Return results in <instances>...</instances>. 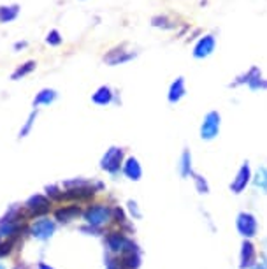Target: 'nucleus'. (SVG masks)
<instances>
[{"label": "nucleus", "instance_id": "f257e3e1", "mask_svg": "<svg viewBox=\"0 0 267 269\" xmlns=\"http://www.w3.org/2000/svg\"><path fill=\"white\" fill-rule=\"evenodd\" d=\"M83 218L88 226L100 229L113 220V210L107 204H92L83 211Z\"/></svg>", "mask_w": 267, "mask_h": 269}, {"label": "nucleus", "instance_id": "f03ea898", "mask_svg": "<svg viewBox=\"0 0 267 269\" xmlns=\"http://www.w3.org/2000/svg\"><path fill=\"white\" fill-rule=\"evenodd\" d=\"M220 128H222V114H220V111L211 110L202 118L201 127H199V136H201L202 141H215L220 136Z\"/></svg>", "mask_w": 267, "mask_h": 269}, {"label": "nucleus", "instance_id": "7ed1b4c3", "mask_svg": "<svg viewBox=\"0 0 267 269\" xmlns=\"http://www.w3.org/2000/svg\"><path fill=\"white\" fill-rule=\"evenodd\" d=\"M236 229L243 240H255L259 236V220L252 211H239L236 216Z\"/></svg>", "mask_w": 267, "mask_h": 269}, {"label": "nucleus", "instance_id": "20e7f679", "mask_svg": "<svg viewBox=\"0 0 267 269\" xmlns=\"http://www.w3.org/2000/svg\"><path fill=\"white\" fill-rule=\"evenodd\" d=\"M125 162V150L121 146H111L100 158V169L109 174L116 176L121 171Z\"/></svg>", "mask_w": 267, "mask_h": 269}, {"label": "nucleus", "instance_id": "39448f33", "mask_svg": "<svg viewBox=\"0 0 267 269\" xmlns=\"http://www.w3.org/2000/svg\"><path fill=\"white\" fill-rule=\"evenodd\" d=\"M106 244H107V250H109L111 254H118V255H123V254H128V252L137 250V244L132 240H128L123 232H118V230H113V232L107 234Z\"/></svg>", "mask_w": 267, "mask_h": 269}, {"label": "nucleus", "instance_id": "423d86ee", "mask_svg": "<svg viewBox=\"0 0 267 269\" xmlns=\"http://www.w3.org/2000/svg\"><path fill=\"white\" fill-rule=\"evenodd\" d=\"M216 44H218V39L213 32L208 34H202L194 44V51H192V55H194L195 60H204L209 58V56L215 53L216 50Z\"/></svg>", "mask_w": 267, "mask_h": 269}, {"label": "nucleus", "instance_id": "0eeeda50", "mask_svg": "<svg viewBox=\"0 0 267 269\" xmlns=\"http://www.w3.org/2000/svg\"><path fill=\"white\" fill-rule=\"evenodd\" d=\"M252 178H253L252 166H250V162L246 160V162L241 164V168L238 169L234 178H232L231 185H229V190H231L234 196H241V194L248 188L250 183H252Z\"/></svg>", "mask_w": 267, "mask_h": 269}, {"label": "nucleus", "instance_id": "6e6552de", "mask_svg": "<svg viewBox=\"0 0 267 269\" xmlns=\"http://www.w3.org/2000/svg\"><path fill=\"white\" fill-rule=\"evenodd\" d=\"M136 56H137V51L127 50V44L121 42L107 51L106 55H104V62H106L107 66H123V64L134 60Z\"/></svg>", "mask_w": 267, "mask_h": 269}, {"label": "nucleus", "instance_id": "1a4fd4ad", "mask_svg": "<svg viewBox=\"0 0 267 269\" xmlns=\"http://www.w3.org/2000/svg\"><path fill=\"white\" fill-rule=\"evenodd\" d=\"M259 262V252L253 240H243L239 250V269H252Z\"/></svg>", "mask_w": 267, "mask_h": 269}, {"label": "nucleus", "instance_id": "9d476101", "mask_svg": "<svg viewBox=\"0 0 267 269\" xmlns=\"http://www.w3.org/2000/svg\"><path fill=\"white\" fill-rule=\"evenodd\" d=\"M55 229H56V226L53 220L40 218V220H35V222L30 226V234L39 241H48L49 238L55 234Z\"/></svg>", "mask_w": 267, "mask_h": 269}, {"label": "nucleus", "instance_id": "9b49d317", "mask_svg": "<svg viewBox=\"0 0 267 269\" xmlns=\"http://www.w3.org/2000/svg\"><path fill=\"white\" fill-rule=\"evenodd\" d=\"M51 208V200L46 199L44 196L37 194V196H32L28 200L25 202V210L28 213V216H40V214H46Z\"/></svg>", "mask_w": 267, "mask_h": 269}, {"label": "nucleus", "instance_id": "f8f14e48", "mask_svg": "<svg viewBox=\"0 0 267 269\" xmlns=\"http://www.w3.org/2000/svg\"><path fill=\"white\" fill-rule=\"evenodd\" d=\"M93 196H95V188H93V186H88L86 183H84V185L70 186L69 190H65V192L62 194V200H77V202H81V200L92 199Z\"/></svg>", "mask_w": 267, "mask_h": 269}, {"label": "nucleus", "instance_id": "ddd939ff", "mask_svg": "<svg viewBox=\"0 0 267 269\" xmlns=\"http://www.w3.org/2000/svg\"><path fill=\"white\" fill-rule=\"evenodd\" d=\"M187 95V81H185L183 76H178L171 84H169V90H167V100L169 104H178L181 102Z\"/></svg>", "mask_w": 267, "mask_h": 269}, {"label": "nucleus", "instance_id": "4468645a", "mask_svg": "<svg viewBox=\"0 0 267 269\" xmlns=\"http://www.w3.org/2000/svg\"><path fill=\"white\" fill-rule=\"evenodd\" d=\"M92 102L95 106H109L113 102H120V98L116 97V92L109 86V84H102L92 94Z\"/></svg>", "mask_w": 267, "mask_h": 269}, {"label": "nucleus", "instance_id": "2eb2a0df", "mask_svg": "<svg viewBox=\"0 0 267 269\" xmlns=\"http://www.w3.org/2000/svg\"><path fill=\"white\" fill-rule=\"evenodd\" d=\"M121 171H123V174L127 176L130 182H139V180L143 178V168H141V162L136 158V156H128V158H125Z\"/></svg>", "mask_w": 267, "mask_h": 269}, {"label": "nucleus", "instance_id": "dca6fc26", "mask_svg": "<svg viewBox=\"0 0 267 269\" xmlns=\"http://www.w3.org/2000/svg\"><path fill=\"white\" fill-rule=\"evenodd\" d=\"M79 214H83L81 213V208L77 206L76 202H72V204H67V206L58 208V210L55 211V218L62 224H69L72 222V220H76Z\"/></svg>", "mask_w": 267, "mask_h": 269}, {"label": "nucleus", "instance_id": "f3484780", "mask_svg": "<svg viewBox=\"0 0 267 269\" xmlns=\"http://www.w3.org/2000/svg\"><path fill=\"white\" fill-rule=\"evenodd\" d=\"M178 172L183 180L190 178L194 174V156H192V152L188 148L183 150L180 156V164H178Z\"/></svg>", "mask_w": 267, "mask_h": 269}, {"label": "nucleus", "instance_id": "a211bd4d", "mask_svg": "<svg viewBox=\"0 0 267 269\" xmlns=\"http://www.w3.org/2000/svg\"><path fill=\"white\" fill-rule=\"evenodd\" d=\"M56 98H58V92H56L55 88H42V90L33 97L32 104H33V108H39V106H49V104H53Z\"/></svg>", "mask_w": 267, "mask_h": 269}, {"label": "nucleus", "instance_id": "6ab92c4d", "mask_svg": "<svg viewBox=\"0 0 267 269\" xmlns=\"http://www.w3.org/2000/svg\"><path fill=\"white\" fill-rule=\"evenodd\" d=\"M150 23H151V26H155V28H160V30H176V28H178V25H180V23L176 22L174 18H171L169 14H155V16H151Z\"/></svg>", "mask_w": 267, "mask_h": 269}, {"label": "nucleus", "instance_id": "aec40b11", "mask_svg": "<svg viewBox=\"0 0 267 269\" xmlns=\"http://www.w3.org/2000/svg\"><path fill=\"white\" fill-rule=\"evenodd\" d=\"M21 12V6L19 4H2L0 6V23H11Z\"/></svg>", "mask_w": 267, "mask_h": 269}, {"label": "nucleus", "instance_id": "412c9836", "mask_svg": "<svg viewBox=\"0 0 267 269\" xmlns=\"http://www.w3.org/2000/svg\"><path fill=\"white\" fill-rule=\"evenodd\" d=\"M246 86H248L252 92H264V90H267V80L264 78V74H262V70H260L259 66H255V72H253L252 80H250V83L246 84Z\"/></svg>", "mask_w": 267, "mask_h": 269}, {"label": "nucleus", "instance_id": "4be33fe9", "mask_svg": "<svg viewBox=\"0 0 267 269\" xmlns=\"http://www.w3.org/2000/svg\"><path fill=\"white\" fill-rule=\"evenodd\" d=\"M252 185L255 186L257 190H262V194L267 196V166H260L255 171L252 178Z\"/></svg>", "mask_w": 267, "mask_h": 269}, {"label": "nucleus", "instance_id": "5701e85b", "mask_svg": "<svg viewBox=\"0 0 267 269\" xmlns=\"http://www.w3.org/2000/svg\"><path fill=\"white\" fill-rule=\"evenodd\" d=\"M120 264L123 269H139L141 266V257H139V250L128 252V254L120 255Z\"/></svg>", "mask_w": 267, "mask_h": 269}, {"label": "nucleus", "instance_id": "b1692460", "mask_svg": "<svg viewBox=\"0 0 267 269\" xmlns=\"http://www.w3.org/2000/svg\"><path fill=\"white\" fill-rule=\"evenodd\" d=\"M35 67H37L35 60H26L25 64H21V66L16 67L14 72L11 74V80L12 81H18V80H21V78L28 76V74H32L33 70H35Z\"/></svg>", "mask_w": 267, "mask_h": 269}, {"label": "nucleus", "instance_id": "393cba45", "mask_svg": "<svg viewBox=\"0 0 267 269\" xmlns=\"http://www.w3.org/2000/svg\"><path fill=\"white\" fill-rule=\"evenodd\" d=\"M190 178H192V182H194L195 190H197L199 196H208V194L211 192V186H209L208 180H206L204 176L201 174V172H195L194 171V174H192Z\"/></svg>", "mask_w": 267, "mask_h": 269}, {"label": "nucleus", "instance_id": "a878e982", "mask_svg": "<svg viewBox=\"0 0 267 269\" xmlns=\"http://www.w3.org/2000/svg\"><path fill=\"white\" fill-rule=\"evenodd\" d=\"M46 44L48 46H53V48H56V46H60V44L63 42V37H62V34H60V30L58 28H51L48 34H46Z\"/></svg>", "mask_w": 267, "mask_h": 269}, {"label": "nucleus", "instance_id": "bb28decb", "mask_svg": "<svg viewBox=\"0 0 267 269\" xmlns=\"http://www.w3.org/2000/svg\"><path fill=\"white\" fill-rule=\"evenodd\" d=\"M37 110H33L32 113L28 114V118H26V122H25V125H23L21 128H19V139L21 138H26V136L30 134V130H32V127H33V124H35V118H37Z\"/></svg>", "mask_w": 267, "mask_h": 269}, {"label": "nucleus", "instance_id": "cd10ccee", "mask_svg": "<svg viewBox=\"0 0 267 269\" xmlns=\"http://www.w3.org/2000/svg\"><path fill=\"white\" fill-rule=\"evenodd\" d=\"M113 220L118 224V226H125L127 216H125V211L121 210V208H114L113 210Z\"/></svg>", "mask_w": 267, "mask_h": 269}, {"label": "nucleus", "instance_id": "c85d7f7f", "mask_svg": "<svg viewBox=\"0 0 267 269\" xmlns=\"http://www.w3.org/2000/svg\"><path fill=\"white\" fill-rule=\"evenodd\" d=\"M12 246H14V240H11V238H9V241H5V243H0V257H5V255L11 254Z\"/></svg>", "mask_w": 267, "mask_h": 269}, {"label": "nucleus", "instance_id": "c756f323", "mask_svg": "<svg viewBox=\"0 0 267 269\" xmlns=\"http://www.w3.org/2000/svg\"><path fill=\"white\" fill-rule=\"evenodd\" d=\"M127 206H128V211H130V214L134 216V218H141V216H143V214H141V211H139V208H137L136 200H128Z\"/></svg>", "mask_w": 267, "mask_h": 269}, {"label": "nucleus", "instance_id": "7c9ffc66", "mask_svg": "<svg viewBox=\"0 0 267 269\" xmlns=\"http://www.w3.org/2000/svg\"><path fill=\"white\" fill-rule=\"evenodd\" d=\"M106 269H121V264L118 258L111 257V255H107L106 257Z\"/></svg>", "mask_w": 267, "mask_h": 269}, {"label": "nucleus", "instance_id": "2f4dec72", "mask_svg": "<svg viewBox=\"0 0 267 269\" xmlns=\"http://www.w3.org/2000/svg\"><path fill=\"white\" fill-rule=\"evenodd\" d=\"M46 192H48V196L53 197L55 200H62V194L63 192H60L58 186H48V188H46Z\"/></svg>", "mask_w": 267, "mask_h": 269}, {"label": "nucleus", "instance_id": "473e14b6", "mask_svg": "<svg viewBox=\"0 0 267 269\" xmlns=\"http://www.w3.org/2000/svg\"><path fill=\"white\" fill-rule=\"evenodd\" d=\"M25 48H28V42H26V40H16V42L12 44V50L14 51H21V50H25Z\"/></svg>", "mask_w": 267, "mask_h": 269}, {"label": "nucleus", "instance_id": "72a5a7b5", "mask_svg": "<svg viewBox=\"0 0 267 269\" xmlns=\"http://www.w3.org/2000/svg\"><path fill=\"white\" fill-rule=\"evenodd\" d=\"M252 269H267V266L266 264H264V262L262 260H259V262H257V264L255 266H253V268Z\"/></svg>", "mask_w": 267, "mask_h": 269}, {"label": "nucleus", "instance_id": "f704fd0d", "mask_svg": "<svg viewBox=\"0 0 267 269\" xmlns=\"http://www.w3.org/2000/svg\"><path fill=\"white\" fill-rule=\"evenodd\" d=\"M39 269H55V268H51V266H48L46 262H39V266H37Z\"/></svg>", "mask_w": 267, "mask_h": 269}, {"label": "nucleus", "instance_id": "c9c22d12", "mask_svg": "<svg viewBox=\"0 0 267 269\" xmlns=\"http://www.w3.org/2000/svg\"><path fill=\"white\" fill-rule=\"evenodd\" d=\"M260 260H262L264 264L267 266V252H264V254H262V258H260Z\"/></svg>", "mask_w": 267, "mask_h": 269}, {"label": "nucleus", "instance_id": "e433bc0d", "mask_svg": "<svg viewBox=\"0 0 267 269\" xmlns=\"http://www.w3.org/2000/svg\"><path fill=\"white\" fill-rule=\"evenodd\" d=\"M262 246H264V252H267V238L262 240Z\"/></svg>", "mask_w": 267, "mask_h": 269}, {"label": "nucleus", "instance_id": "4c0bfd02", "mask_svg": "<svg viewBox=\"0 0 267 269\" xmlns=\"http://www.w3.org/2000/svg\"><path fill=\"white\" fill-rule=\"evenodd\" d=\"M0 269H5V268H4V266H2V264H0Z\"/></svg>", "mask_w": 267, "mask_h": 269}]
</instances>
